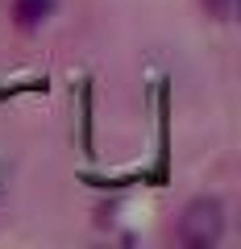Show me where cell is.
Segmentation results:
<instances>
[{"label":"cell","instance_id":"6da1fadb","mask_svg":"<svg viewBox=\"0 0 241 249\" xmlns=\"http://www.w3.org/2000/svg\"><path fill=\"white\" fill-rule=\"evenodd\" d=\"M221 204L216 199H196V204H187V212H183V220H179V237H183V245L191 249H208L221 241Z\"/></svg>","mask_w":241,"mask_h":249},{"label":"cell","instance_id":"3957f363","mask_svg":"<svg viewBox=\"0 0 241 249\" xmlns=\"http://www.w3.org/2000/svg\"><path fill=\"white\" fill-rule=\"evenodd\" d=\"M208 4H212L221 17H229V13H233V0H208Z\"/></svg>","mask_w":241,"mask_h":249},{"label":"cell","instance_id":"7a4b0ae2","mask_svg":"<svg viewBox=\"0 0 241 249\" xmlns=\"http://www.w3.org/2000/svg\"><path fill=\"white\" fill-rule=\"evenodd\" d=\"M50 13H54V0H17V4H13V17H17V25H25V29L42 25Z\"/></svg>","mask_w":241,"mask_h":249}]
</instances>
